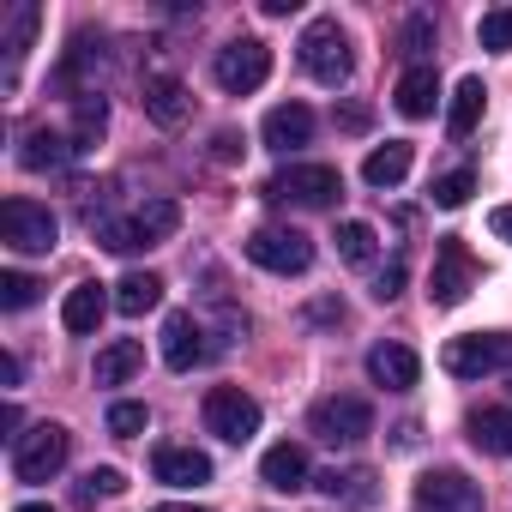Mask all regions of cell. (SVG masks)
Listing matches in <instances>:
<instances>
[{"mask_svg":"<svg viewBox=\"0 0 512 512\" xmlns=\"http://www.w3.org/2000/svg\"><path fill=\"white\" fill-rule=\"evenodd\" d=\"M302 67H308V79H314V85H326V91L350 85L356 55H350V37H344V25H338V19H314V25L302 31Z\"/></svg>","mask_w":512,"mask_h":512,"instance_id":"6da1fadb","label":"cell"},{"mask_svg":"<svg viewBox=\"0 0 512 512\" xmlns=\"http://www.w3.org/2000/svg\"><path fill=\"white\" fill-rule=\"evenodd\" d=\"M308 428L326 446H356V440L374 434V404L368 398H350V392H332V398H320L308 410Z\"/></svg>","mask_w":512,"mask_h":512,"instance_id":"7a4b0ae2","label":"cell"},{"mask_svg":"<svg viewBox=\"0 0 512 512\" xmlns=\"http://www.w3.org/2000/svg\"><path fill=\"white\" fill-rule=\"evenodd\" d=\"M338 193H344V175L332 163H290L284 175L266 181V199H290V205H308V211L338 205Z\"/></svg>","mask_w":512,"mask_h":512,"instance_id":"3957f363","label":"cell"},{"mask_svg":"<svg viewBox=\"0 0 512 512\" xmlns=\"http://www.w3.org/2000/svg\"><path fill=\"white\" fill-rule=\"evenodd\" d=\"M67 452H73V434H67L61 422H37V428L19 434V446H13V476H19V482H49V476H61Z\"/></svg>","mask_w":512,"mask_h":512,"instance_id":"277c9868","label":"cell"},{"mask_svg":"<svg viewBox=\"0 0 512 512\" xmlns=\"http://www.w3.org/2000/svg\"><path fill=\"white\" fill-rule=\"evenodd\" d=\"M211 73H217V85H223L229 97H247V91H260V85L272 79V49H266L260 37H235V43L217 49Z\"/></svg>","mask_w":512,"mask_h":512,"instance_id":"5b68a950","label":"cell"},{"mask_svg":"<svg viewBox=\"0 0 512 512\" xmlns=\"http://www.w3.org/2000/svg\"><path fill=\"white\" fill-rule=\"evenodd\" d=\"M55 235H61V223H55L49 205H37V199H7L0 205V241L13 253H49Z\"/></svg>","mask_w":512,"mask_h":512,"instance_id":"8992f818","label":"cell"},{"mask_svg":"<svg viewBox=\"0 0 512 512\" xmlns=\"http://www.w3.org/2000/svg\"><path fill=\"white\" fill-rule=\"evenodd\" d=\"M205 428L229 446H247L260 434V398H247L241 386H211L205 392Z\"/></svg>","mask_w":512,"mask_h":512,"instance_id":"52a82bcc","label":"cell"},{"mask_svg":"<svg viewBox=\"0 0 512 512\" xmlns=\"http://www.w3.org/2000/svg\"><path fill=\"white\" fill-rule=\"evenodd\" d=\"M247 260L260 272H278V278H296L314 266V241L302 229H253L247 235Z\"/></svg>","mask_w":512,"mask_h":512,"instance_id":"ba28073f","label":"cell"},{"mask_svg":"<svg viewBox=\"0 0 512 512\" xmlns=\"http://www.w3.org/2000/svg\"><path fill=\"white\" fill-rule=\"evenodd\" d=\"M440 362H446L452 380H482V374H494L500 362H512V338H506V332H464V338H452V344L440 350Z\"/></svg>","mask_w":512,"mask_h":512,"instance_id":"9c48e42d","label":"cell"},{"mask_svg":"<svg viewBox=\"0 0 512 512\" xmlns=\"http://www.w3.org/2000/svg\"><path fill=\"white\" fill-rule=\"evenodd\" d=\"M476 290V260H470V247L458 235H446L434 247V278H428V302L434 308H458L464 296Z\"/></svg>","mask_w":512,"mask_h":512,"instance_id":"30bf717a","label":"cell"},{"mask_svg":"<svg viewBox=\"0 0 512 512\" xmlns=\"http://www.w3.org/2000/svg\"><path fill=\"white\" fill-rule=\"evenodd\" d=\"M410 506L416 512H482V482H470L464 470H428Z\"/></svg>","mask_w":512,"mask_h":512,"instance_id":"8fae6325","label":"cell"},{"mask_svg":"<svg viewBox=\"0 0 512 512\" xmlns=\"http://www.w3.org/2000/svg\"><path fill=\"white\" fill-rule=\"evenodd\" d=\"M368 380L386 386V392H410L422 380V356L410 344H374L368 350Z\"/></svg>","mask_w":512,"mask_h":512,"instance_id":"7c38bea8","label":"cell"},{"mask_svg":"<svg viewBox=\"0 0 512 512\" xmlns=\"http://www.w3.org/2000/svg\"><path fill=\"white\" fill-rule=\"evenodd\" d=\"M392 103H398V115H404V121H428V115H434V103H440V73H434L428 61L404 67V73H398Z\"/></svg>","mask_w":512,"mask_h":512,"instance_id":"4fadbf2b","label":"cell"},{"mask_svg":"<svg viewBox=\"0 0 512 512\" xmlns=\"http://www.w3.org/2000/svg\"><path fill=\"white\" fill-rule=\"evenodd\" d=\"M163 362H169L175 374H187V368L205 362V326H199L193 314H169V320H163Z\"/></svg>","mask_w":512,"mask_h":512,"instance_id":"5bb4252c","label":"cell"},{"mask_svg":"<svg viewBox=\"0 0 512 512\" xmlns=\"http://www.w3.org/2000/svg\"><path fill=\"white\" fill-rule=\"evenodd\" d=\"M151 470H157V482H169V488H199V482H211V458H205L199 446H157V452H151Z\"/></svg>","mask_w":512,"mask_h":512,"instance_id":"9a60e30c","label":"cell"},{"mask_svg":"<svg viewBox=\"0 0 512 512\" xmlns=\"http://www.w3.org/2000/svg\"><path fill=\"white\" fill-rule=\"evenodd\" d=\"M139 103H145V115H151L157 127H169V133H175V127L187 121V85H181L175 73H151V79H145V97H139Z\"/></svg>","mask_w":512,"mask_h":512,"instance_id":"2e32d148","label":"cell"},{"mask_svg":"<svg viewBox=\"0 0 512 512\" xmlns=\"http://www.w3.org/2000/svg\"><path fill=\"white\" fill-rule=\"evenodd\" d=\"M260 139H266L272 151H296V145H308V139H314V109H308V103H278V109L266 115Z\"/></svg>","mask_w":512,"mask_h":512,"instance_id":"e0dca14e","label":"cell"},{"mask_svg":"<svg viewBox=\"0 0 512 512\" xmlns=\"http://www.w3.org/2000/svg\"><path fill=\"white\" fill-rule=\"evenodd\" d=\"M260 476H266V488H278V494H296V488H308V482H314L308 452H302V446H290V440H278V446L260 458Z\"/></svg>","mask_w":512,"mask_h":512,"instance_id":"ac0fdd59","label":"cell"},{"mask_svg":"<svg viewBox=\"0 0 512 512\" xmlns=\"http://www.w3.org/2000/svg\"><path fill=\"white\" fill-rule=\"evenodd\" d=\"M109 302H115V296H103V284H79V290H67V302H61V326H67L73 338H91V332L103 326Z\"/></svg>","mask_w":512,"mask_h":512,"instance_id":"d6986e66","label":"cell"},{"mask_svg":"<svg viewBox=\"0 0 512 512\" xmlns=\"http://www.w3.org/2000/svg\"><path fill=\"white\" fill-rule=\"evenodd\" d=\"M464 434H470V446H476V452L512 458V410L482 404V410H470V416H464Z\"/></svg>","mask_w":512,"mask_h":512,"instance_id":"ffe728a7","label":"cell"},{"mask_svg":"<svg viewBox=\"0 0 512 512\" xmlns=\"http://www.w3.org/2000/svg\"><path fill=\"white\" fill-rule=\"evenodd\" d=\"M410 163H416L410 139H386V145H374V151H368L362 181H368V187H398V181L410 175Z\"/></svg>","mask_w":512,"mask_h":512,"instance_id":"44dd1931","label":"cell"},{"mask_svg":"<svg viewBox=\"0 0 512 512\" xmlns=\"http://www.w3.org/2000/svg\"><path fill=\"white\" fill-rule=\"evenodd\" d=\"M145 368V344H133V338H115V344H103L97 350V368H91V380L97 386H121V380H133Z\"/></svg>","mask_w":512,"mask_h":512,"instance_id":"7402d4cb","label":"cell"},{"mask_svg":"<svg viewBox=\"0 0 512 512\" xmlns=\"http://www.w3.org/2000/svg\"><path fill=\"white\" fill-rule=\"evenodd\" d=\"M482 109H488L482 79H476V73H470V79H458L452 109H446V133H452V139H470V133H476V121H482Z\"/></svg>","mask_w":512,"mask_h":512,"instance_id":"603a6c76","label":"cell"},{"mask_svg":"<svg viewBox=\"0 0 512 512\" xmlns=\"http://www.w3.org/2000/svg\"><path fill=\"white\" fill-rule=\"evenodd\" d=\"M157 302H163V278H157V272H127V278L115 284V314H127V320L151 314Z\"/></svg>","mask_w":512,"mask_h":512,"instance_id":"cb8c5ba5","label":"cell"},{"mask_svg":"<svg viewBox=\"0 0 512 512\" xmlns=\"http://www.w3.org/2000/svg\"><path fill=\"white\" fill-rule=\"evenodd\" d=\"M109 133V103L97 97V91H85V97H73V151H91L97 139Z\"/></svg>","mask_w":512,"mask_h":512,"instance_id":"d4e9b609","label":"cell"},{"mask_svg":"<svg viewBox=\"0 0 512 512\" xmlns=\"http://www.w3.org/2000/svg\"><path fill=\"white\" fill-rule=\"evenodd\" d=\"M133 229H139L145 247H157V241H169V235L181 229V205H175V199H145V205L133 211Z\"/></svg>","mask_w":512,"mask_h":512,"instance_id":"484cf974","label":"cell"},{"mask_svg":"<svg viewBox=\"0 0 512 512\" xmlns=\"http://www.w3.org/2000/svg\"><path fill=\"white\" fill-rule=\"evenodd\" d=\"M338 260L344 266H374V253H380V235H374V223H362V217H350V223H338Z\"/></svg>","mask_w":512,"mask_h":512,"instance_id":"4316f807","label":"cell"},{"mask_svg":"<svg viewBox=\"0 0 512 512\" xmlns=\"http://www.w3.org/2000/svg\"><path fill=\"white\" fill-rule=\"evenodd\" d=\"M67 157H73V139H67V133H49V127L25 133V151H19L25 169H61Z\"/></svg>","mask_w":512,"mask_h":512,"instance_id":"83f0119b","label":"cell"},{"mask_svg":"<svg viewBox=\"0 0 512 512\" xmlns=\"http://www.w3.org/2000/svg\"><path fill=\"white\" fill-rule=\"evenodd\" d=\"M314 482H320V494H332V500H356V506L374 500V476H368V470H326V476H314Z\"/></svg>","mask_w":512,"mask_h":512,"instance_id":"f1b7e54d","label":"cell"},{"mask_svg":"<svg viewBox=\"0 0 512 512\" xmlns=\"http://www.w3.org/2000/svg\"><path fill=\"white\" fill-rule=\"evenodd\" d=\"M37 296H43V284L31 272H0V308H7V314H25Z\"/></svg>","mask_w":512,"mask_h":512,"instance_id":"f546056e","label":"cell"},{"mask_svg":"<svg viewBox=\"0 0 512 512\" xmlns=\"http://www.w3.org/2000/svg\"><path fill=\"white\" fill-rule=\"evenodd\" d=\"M127 488V476L115 470V464H103V470H91L79 488H73V506H97V500H109V494H121Z\"/></svg>","mask_w":512,"mask_h":512,"instance_id":"4dcf8cb0","label":"cell"},{"mask_svg":"<svg viewBox=\"0 0 512 512\" xmlns=\"http://www.w3.org/2000/svg\"><path fill=\"white\" fill-rule=\"evenodd\" d=\"M145 428H151V410H145V404H133V398L109 404V434H115V440H133V434H145Z\"/></svg>","mask_w":512,"mask_h":512,"instance_id":"1f68e13d","label":"cell"},{"mask_svg":"<svg viewBox=\"0 0 512 512\" xmlns=\"http://www.w3.org/2000/svg\"><path fill=\"white\" fill-rule=\"evenodd\" d=\"M470 193H476V175H470V169H452V175L434 181V205H440V211H458Z\"/></svg>","mask_w":512,"mask_h":512,"instance_id":"d6a6232c","label":"cell"},{"mask_svg":"<svg viewBox=\"0 0 512 512\" xmlns=\"http://www.w3.org/2000/svg\"><path fill=\"white\" fill-rule=\"evenodd\" d=\"M476 37H482V49H494V55H506V49H512V7H494V13H482V25H476Z\"/></svg>","mask_w":512,"mask_h":512,"instance_id":"836d02e7","label":"cell"},{"mask_svg":"<svg viewBox=\"0 0 512 512\" xmlns=\"http://www.w3.org/2000/svg\"><path fill=\"white\" fill-rule=\"evenodd\" d=\"M37 25H43V13H37V7H19V13H13V37H7V61H13V67H19V55L31 49Z\"/></svg>","mask_w":512,"mask_h":512,"instance_id":"e575fe53","label":"cell"},{"mask_svg":"<svg viewBox=\"0 0 512 512\" xmlns=\"http://www.w3.org/2000/svg\"><path fill=\"white\" fill-rule=\"evenodd\" d=\"M97 235H103V247H109V253H139V247H145V241H139V229H133V217H109Z\"/></svg>","mask_w":512,"mask_h":512,"instance_id":"d590c367","label":"cell"},{"mask_svg":"<svg viewBox=\"0 0 512 512\" xmlns=\"http://www.w3.org/2000/svg\"><path fill=\"white\" fill-rule=\"evenodd\" d=\"M404 49H410V55H428V49H434V19H428V13H416V19L404 25Z\"/></svg>","mask_w":512,"mask_h":512,"instance_id":"8d00e7d4","label":"cell"},{"mask_svg":"<svg viewBox=\"0 0 512 512\" xmlns=\"http://www.w3.org/2000/svg\"><path fill=\"white\" fill-rule=\"evenodd\" d=\"M398 290H404V266H386V272H380V284H374V296H380V302H392Z\"/></svg>","mask_w":512,"mask_h":512,"instance_id":"74e56055","label":"cell"},{"mask_svg":"<svg viewBox=\"0 0 512 512\" xmlns=\"http://www.w3.org/2000/svg\"><path fill=\"white\" fill-rule=\"evenodd\" d=\"M488 229H494V235H500V241H512V205H500V211H494V217H488Z\"/></svg>","mask_w":512,"mask_h":512,"instance_id":"f35d334b","label":"cell"},{"mask_svg":"<svg viewBox=\"0 0 512 512\" xmlns=\"http://www.w3.org/2000/svg\"><path fill=\"white\" fill-rule=\"evenodd\" d=\"M260 13H266V19H290V13H296V0H260Z\"/></svg>","mask_w":512,"mask_h":512,"instance_id":"ab89813d","label":"cell"},{"mask_svg":"<svg viewBox=\"0 0 512 512\" xmlns=\"http://www.w3.org/2000/svg\"><path fill=\"white\" fill-rule=\"evenodd\" d=\"M211 151H217V157H223V163H229V157H235V151H241V145H235V133H217V139H211Z\"/></svg>","mask_w":512,"mask_h":512,"instance_id":"60d3db41","label":"cell"},{"mask_svg":"<svg viewBox=\"0 0 512 512\" xmlns=\"http://www.w3.org/2000/svg\"><path fill=\"white\" fill-rule=\"evenodd\" d=\"M0 386H19V356H0Z\"/></svg>","mask_w":512,"mask_h":512,"instance_id":"b9f144b4","label":"cell"},{"mask_svg":"<svg viewBox=\"0 0 512 512\" xmlns=\"http://www.w3.org/2000/svg\"><path fill=\"white\" fill-rule=\"evenodd\" d=\"M151 512H205V506H151Z\"/></svg>","mask_w":512,"mask_h":512,"instance_id":"7bdbcfd3","label":"cell"},{"mask_svg":"<svg viewBox=\"0 0 512 512\" xmlns=\"http://www.w3.org/2000/svg\"><path fill=\"white\" fill-rule=\"evenodd\" d=\"M19 512H55V506H37V500H31V506H19Z\"/></svg>","mask_w":512,"mask_h":512,"instance_id":"ee69618b","label":"cell"},{"mask_svg":"<svg viewBox=\"0 0 512 512\" xmlns=\"http://www.w3.org/2000/svg\"><path fill=\"white\" fill-rule=\"evenodd\" d=\"M506 386H512V374H506Z\"/></svg>","mask_w":512,"mask_h":512,"instance_id":"f6af8a7d","label":"cell"}]
</instances>
